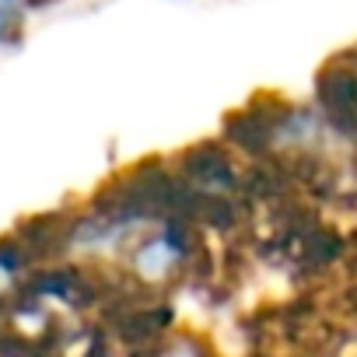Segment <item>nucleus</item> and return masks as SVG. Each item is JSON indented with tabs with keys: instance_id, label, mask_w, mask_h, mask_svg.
Segmentation results:
<instances>
[{
	"instance_id": "nucleus-2",
	"label": "nucleus",
	"mask_w": 357,
	"mask_h": 357,
	"mask_svg": "<svg viewBox=\"0 0 357 357\" xmlns=\"http://www.w3.org/2000/svg\"><path fill=\"white\" fill-rule=\"evenodd\" d=\"M25 4H53V0H25Z\"/></svg>"
},
{
	"instance_id": "nucleus-1",
	"label": "nucleus",
	"mask_w": 357,
	"mask_h": 357,
	"mask_svg": "<svg viewBox=\"0 0 357 357\" xmlns=\"http://www.w3.org/2000/svg\"><path fill=\"white\" fill-rule=\"evenodd\" d=\"M25 0H0V50H11L25 29Z\"/></svg>"
}]
</instances>
